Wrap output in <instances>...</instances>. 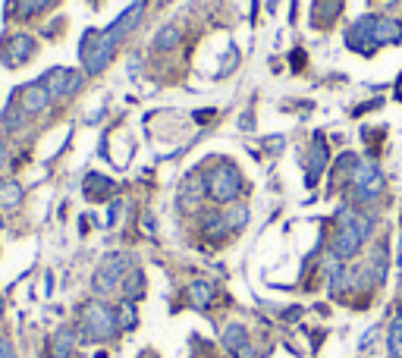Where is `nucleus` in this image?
Here are the masks:
<instances>
[{"label":"nucleus","mask_w":402,"mask_h":358,"mask_svg":"<svg viewBox=\"0 0 402 358\" xmlns=\"http://www.w3.org/2000/svg\"><path fill=\"white\" fill-rule=\"evenodd\" d=\"M51 4H57V0H38V6H41V10H44V6H51Z\"/></svg>","instance_id":"nucleus-24"},{"label":"nucleus","mask_w":402,"mask_h":358,"mask_svg":"<svg viewBox=\"0 0 402 358\" xmlns=\"http://www.w3.org/2000/svg\"><path fill=\"white\" fill-rule=\"evenodd\" d=\"M223 217H226V227H230V233H233V229H242L248 224V208L239 202H233V204H226Z\"/></svg>","instance_id":"nucleus-18"},{"label":"nucleus","mask_w":402,"mask_h":358,"mask_svg":"<svg viewBox=\"0 0 402 358\" xmlns=\"http://www.w3.org/2000/svg\"><path fill=\"white\" fill-rule=\"evenodd\" d=\"M0 358H16V352H13V346H10V339L6 337H0Z\"/></svg>","instance_id":"nucleus-23"},{"label":"nucleus","mask_w":402,"mask_h":358,"mask_svg":"<svg viewBox=\"0 0 402 358\" xmlns=\"http://www.w3.org/2000/svg\"><path fill=\"white\" fill-rule=\"evenodd\" d=\"M371 41H374V47L402 41V26L393 19H377V16H371Z\"/></svg>","instance_id":"nucleus-11"},{"label":"nucleus","mask_w":402,"mask_h":358,"mask_svg":"<svg viewBox=\"0 0 402 358\" xmlns=\"http://www.w3.org/2000/svg\"><path fill=\"white\" fill-rule=\"evenodd\" d=\"M0 314H4V299H0Z\"/></svg>","instance_id":"nucleus-25"},{"label":"nucleus","mask_w":402,"mask_h":358,"mask_svg":"<svg viewBox=\"0 0 402 358\" xmlns=\"http://www.w3.org/2000/svg\"><path fill=\"white\" fill-rule=\"evenodd\" d=\"M387 189V179H383L381 166L377 164H358L356 176H352V195H356L358 204H371L383 195Z\"/></svg>","instance_id":"nucleus-5"},{"label":"nucleus","mask_w":402,"mask_h":358,"mask_svg":"<svg viewBox=\"0 0 402 358\" xmlns=\"http://www.w3.org/2000/svg\"><path fill=\"white\" fill-rule=\"evenodd\" d=\"M179 38H183V35H179V29H176V26H167V29L157 31L154 47H157V51H173V47L179 44Z\"/></svg>","instance_id":"nucleus-20"},{"label":"nucleus","mask_w":402,"mask_h":358,"mask_svg":"<svg viewBox=\"0 0 402 358\" xmlns=\"http://www.w3.org/2000/svg\"><path fill=\"white\" fill-rule=\"evenodd\" d=\"M387 346H390V355L393 358H402V314H396V321L390 324Z\"/></svg>","instance_id":"nucleus-21"},{"label":"nucleus","mask_w":402,"mask_h":358,"mask_svg":"<svg viewBox=\"0 0 402 358\" xmlns=\"http://www.w3.org/2000/svg\"><path fill=\"white\" fill-rule=\"evenodd\" d=\"M399 314H402V305H399Z\"/></svg>","instance_id":"nucleus-27"},{"label":"nucleus","mask_w":402,"mask_h":358,"mask_svg":"<svg viewBox=\"0 0 402 358\" xmlns=\"http://www.w3.org/2000/svg\"><path fill=\"white\" fill-rule=\"evenodd\" d=\"M116 324H120L123 330H132L139 324V317H136V302H129V299H123L120 305H116Z\"/></svg>","instance_id":"nucleus-19"},{"label":"nucleus","mask_w":402,"mask_h":358,"mask_svg":"<svg viewBox=\"0 0 402 358\" xmlns=\"http://www.w3.org/2000/svg\"><path fill=\"white\" fill-rule=\"evenodd\" d=\"M114 47L116 44L107 41L104 31H89V35L82 38V51H79V57H82V63H85V73L89 76L104 73V69L110 66V60H114Z\"/></svg>","instance_id":"nucleus-4"},{"label":"nucleus","mask_w":402,"mask_h":358,"mask_svg":"<svg viewBox=\"0 0 402 358\" xmlns=\"http://www.w3.org/2000/svg\"><path fill=\"white\" fill-rule=\"evenodd\" d=\"M110 192H114V179L101 176V173H89V176H85V195H89L91 202H104Z\"/></svg>","instance_id":"nucleus-14"},{"label":"nucleus","mask_w":402,"mask_h":358,"mask_svg":"<svg viewBox=\"0 0 402 358\" xmlns=\"http://www.w3.org/2000/svg\"><path fill=\"white\" fill-rule=\"evenodd\" d=\"M129 270H136V258H132V254L116 252V254H110V258H104V264H101L98 274H94V292L107 296V292L120 289Z\"/></svg>","instance_id":"nucleus-3"},{"label":"nucleus","mask_w":402,"mask_h":358,"mask_svg":"<svg viewBox=\"0 0 402 358\" xmlns=\"http://www.w3.org/2000/svg\"><path fill=\"white\" fill-rule=\"evenodd\" d=\"M120 330L116 324V308L104 305V302H89L82 308V337L91 339V343H104V339H114V333Z\"/></svg>","instance_id":"nucleus-1"},{"label":"nucleus","mask_w":402,"mask_h":358,"mask_svg":"<svg viewBox=\"0 0 402 358\" xmlns=\"http://www.w3.org/2000/svg\"><path fill=\"white\" fill-rule=\"evenodd\" d=\"M361 242H365V239H361L356 224H352V208H343L340 227H336V236H333V254L340 261H346V258H352V254H358Z\"/></svg>","instance_id":"nucleus-6"},{"label":"nucleus","mask_w":402,"mask_h":358,"mask_svg":"<svg viewBox=\"0 0 402 358\" xmlns=\"http://www.w3.org/2000/svg\"><path fill=\"white\" fill-rule=\"evenodd\" d=\"M44 89L51 94L54 101L60 98H73V94L82 89V73H76V69H51L44 79Z\"/></svg>","instance_id":"nucleus-7"},{"label":"nucleus","mask_w":402,"mask_h":358,"mask_svg":"<svg viewBox=\"0 0 402 358\" xmlns=\"http://www.w3.org/2000/svg\"><path fill=\"white\" fill-rule=\"evenodd\" d=\"M22 198V189L16 186V182H6V186H0V208H16Z\"/></svg>","instance_id":"nucleus-22"},{"label":"nucleus","mask_w":402,"mask_h":358,"mask_svg":"<svg viewBox=\"0 0 402 358\" xmlns=\"http://www.w3.org/2000/svg\"><path fill=\"white\" fill-rule=\"evenodd\" d=\"M123 299H129V302H136L141 292H145V277H141V270L136 267V270H129V274H126V280H123Z\"/></svg>","instance_id":"nucleus-16"},{"label":"nucleus","mask_w":402,"mask_h":358,"mask_svg":"<svg viewBox=\"0 0 402 358\" xmlns=\"http://www.w3.org/2000/svg\"><path fill=\"white\" fill-rule=\"evenodd\" d=\"M186 296H189V302H192L195 308H208L211 302H214V286L204 283V280H195V283H189Z\"/></svg>","instance_id":"nucleus-15"},{"label":"nucleus","mask_w":402,"mask_h":358,"mask_svg":"<svg viewBox=\"0 0 402 358\" xmlns=\"http://www.w3.org/2000/svg\"><path fill=\"white\" fill-rule=\"evenodd\" d=\"M0 57H4L6 66H22V63H29L31 57H35V38L31 35H13L10 41L4 44Z\"/></svg>","instance_id":"nucleus-9"},{"label":"nucleus","mask_w":402,"mask_h":358,"mask_svg":"<svg viewBox=\"0 0 402 358\" xmlns=\"http://www.w3.org/2000/svg\"><path fill=\"white\" fill-rule=\"evenodd\" d=\"M141 16H145V0H136V4H132L129 10H126V13L120 16V19L114 22V26H110V29H104V38H107L110 44H120L123 38H126L132 29L139 26V19H141Z\"/></svg>","instance_id":"nucleus-8"},{"label":"nucleus","mask_w":402,"mask_h":358,"mask_svg":"<svg viewBox=\"0 0 402 358\" xmlns=\"http://www.w3.org/2000/svg\"><path fill=\"white\" fill-rule=\"evenodd\" d=\"M204 182H208V198H214L217 204H233L242 192V176L230 161H220L214 173H204Z\"/></svg>","instance_id":"nucleus-2"},{"label":"nucleus","mask_w":402,"mask_h":358,"mask_svg":"<svg viewBox=\"0 0 402 358\" xmlns=\"http://www.w3.org/2000/svg\"><path fill=\"white\" fill-rule=\"evenodd\" d=\"M208 195V182H204V173H192V176L186 179V186H183V208H189V211H195L199 208V202Z\"/></svg>","instance_id":"nucleus-13"},{"label":"nucleus","mask_w":402,"mask_h":358,"mask_svg":"<svg viewBox=\"0 0 402 358\" xmlns=\"http://www.w3.org/2000/svg\"><path fill=\"white\" fill-rule=\"evenodd\" d=\"M51 94H47V89H44V82H31V85H26V89L19 91V98H16V104H19L22 110H26L29 116H38V114H44L47 107H51Z\"/></svg>","instance_id":"nucleus-10"},{"label":"nucleus","mask_w":402,"mask_h":358,"mask_svg":"<svg viewBox=\"0 0 402 358\" xmlns=\"http://www.w3.org/2000/svg\"><path fill=\"white\" fill-rule=\"evenodd\" d=\"M73 352H76V333L66 327L54 337V358H73Z\"/></svg>","instance_id":"nucleus-17"},{"label":"nucleus","mask_w":402,"mask_h":358,"mask_svg":"<svg viewBox=\"0 0 402 358\" xmlns=\"http://www.w3.org/2000/svg\"><path fill=\"white\" fill-rule=\"evenodd\" d=\"M399 277H402V258H399Z\"/></svg>","instance_id":"nucleus-26"},{"label":"nucleus","mask_w":402,"mask_h":358,"mask_svg":"<svg viewBox=\"0 0 402 358\" xmlns=\"http://www.w3.org/2000/svg\"><path fill=\"white\" fill-rule=\"evenodd\" d=\"M223 343L226 349L236 355V358H255V352H251V343H248V333L242 324H230L223 333Z\"/></svg>","instance_id":"nucleus-12"}]
</instances>
